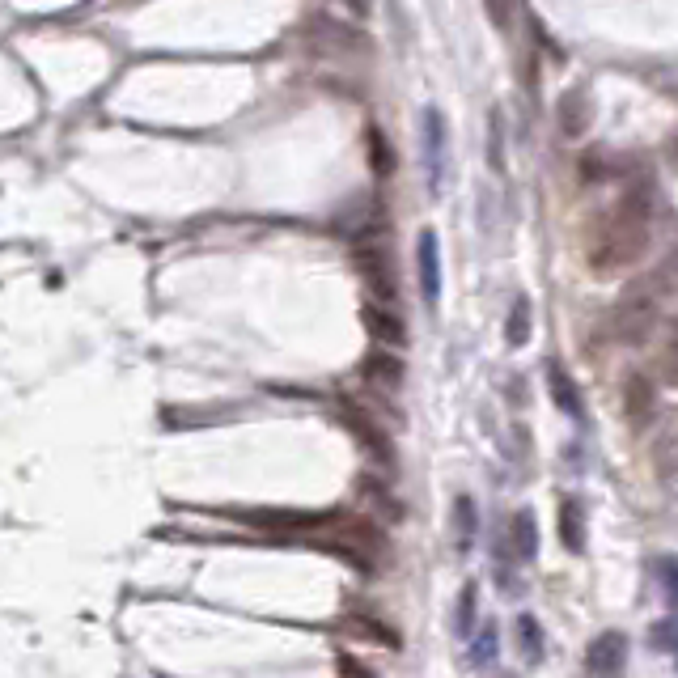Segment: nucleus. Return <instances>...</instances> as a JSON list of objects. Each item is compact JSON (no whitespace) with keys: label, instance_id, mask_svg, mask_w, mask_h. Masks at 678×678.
Segmentation results:
<instances>
[{"label":"nucleus","instance_id":"obj_4","mask_svg":"<svg viewBox=\"0 0 678 678\" xmlns=\"http://www.w3.org/2000/svg\"><path fill=\"white\" fill-rule=\"evenodd\" d=\"M619 399H623V416H628L632 428H649L653 424V416H657V386H653L649 373H628V378H623Z\"/></svg>","mask_w":678,"mask_h":678},{"label":"nucleus","instance_id":"obj_3","mask_svg":"<svg viewBox=\"0 0 678 678\" xmlns=\"http://www.w3.org/2000/svg\"><path fill=\"white\" fill-rule=\"evenodd\" d=\"M585 670L590 678H623L628 670V636L623 632H602L585 649Z\"/></svg>","mask_w":678,"mask_h":678},{"label":"nucleus","instance_id":"obj_5","mask_svg":"<svg viewBox=\"0 0 678 678\" xmlns=\"http://www.w3.org/2000/svg\"><path fill=\"white\" fill-rule=\"evenodd\" d=\"M361 378L373 386V390H382V395H399L403 390V378H407V369L399 361V352H390V348H373L365 361H361Z\"/></svg>","mask_w":678,"mask_h":678},{"label":"nucleus","instance_id":"obj_14","mask_svg":"<svg viewBox=\"0 0 678 678\" xmlns=\"http://www.w3.org/2000/svg\"><path fill=\"white\" fill-rule=\"evenodd\" d=\"M454 623V636H462V640H471L475 632H479V585L475 581H467L462 585V594H458V602H454V615H450Z\"/></svg>","mask_w":678,"mask_h":678},{"label":"nucleus","instance_id":"obj_7","mask_svg":"<svg viewBox=\"0 0 678 678\" xmlns=\"http://www.w3.org/2000/svg\"><path fill=\"white\" fill-rule=\"evenodd\" d=\"M416 276H420V297H424V306L433 310L437 297H441V246H437V234H433V229H424L420 242H416Z\"/></svg>","mask_w":678,"mask_h":678},{"label":"nucleus","instance_id":"obj_17","mask_svg":"<svg viewBox=\"0 0 678 678\" xmlns=\"http://www.w3.org/2000/svg\"><path fill=\"white\" fill-rule=\"evenodd\" d=\"M534 331V314H530V297H513L509 318H505V344L509 348H526Z\"/></svg>","mask_w":678,"mask_h":678},{"label":"nucleus","instance_id":"obj_13","mask_svg":"<svg viewBox=\"0 0 678 678\" xmlns=\"http://www.w3.org/2000/svg\"><path fill=\"white\" fill-rule=\"evenodd\" d=\"M556 530H560V543H564L568 556H581V551H585V505L577 501V496H564V501H560Z\"/></svg>","mask_w":678,"mask_h":678},{"label":"nucleus","instance_id":"obj_20","mask_svg":"<svg viewBox=\"0 0 678 678\" xmlns=\"http://www.w3.org/2000/svg\"><path fill=\"white\" fill-rule=\"evenodd\" d=\"M649 645L657 653H674L678 657V615H666V619L653 623V628H649Z\"/></svg>","mask_w":678,"mask_h":678},{"label":"nucleus","instance_id":"obj_9","mask_svg":"<svg viewBox=\"0 0 678 678\" xmlns=\"http://www.w3.org/2000/svg\"><path fill=\"white\" fill-rule=\"evenodd\" d=\"M361 318H365V331L378 339L382 348H390V352L407 348V327H403V318L390 310V306H378V301H369V306L361 310Z\"/></svg>","mask_w":678,"mask_h":678},{"label":"nucleus","instance_id":"obj_10","mask_svg":"<svg viewBox=\"0 0 678 678\" xmlns=\"http://www.w3.org/2000/svg\"><path fill=\"white\" fill-rule=\"evenodd\" d=\"M344 424L352 428V437L361 441L373 458H382V462H390V458H395V450H390V437L382 433V424L373 420V416H365L361 407H352V403H348V407H344Z\"/></svg>","mask_w":678,"mask_h":678},{"label":"nucleus","instance_id":"obj_18","mask_svg":"<svg viewBox=\"0 0 678 678\" xmlns=\"http://www.w3.org/2000/svg\"><path fill=\"white\" fill-rule=\"evenodd\" d=\"M496 649H501V632H496L492 619H484V623H479V632L471 636V666L488 670L496 662Z\"/></svg>","mask_w":678,"mask_h":678},{"label":"nucleus","instance_id":"obj_1","mask_svg":"<svg viewBox=\"0 0 678 678\" xmlns=\"http://www.w3.org/2000/svg\"><path fill=\"white\" fill-rule=\"evenodd\" d=\"M645 251H649V200L645 195H628L598 225V234L590 242V267L598 276H615L623 267H632Z\"/></svg>","mask_w":678,"mask_h":678},{"label":"nucleus","instance_id":"obj_11","mask_svg":"<svg viewBox=\"0 0 678 678\" xmlns=\"http://www.w3.org/2000/svg\"><path fill=\"white\" fill-rule=\"evenodd\" d=\"M547 395H551V403H556L568 420H581V416H585L581 390H577L573 373H568L564 365H547Z\"/></svg>","mask_w":678,"mask_h":678},{"label":"nucleus","instance_id":"obj_22","mask_svg":"<svg viewBox=\"0 0 678 678\" xmlns=\"http://www.w3.org/2000/svg\"><path fill=\"white\" fill-rule=\"evenodd\" d=\"M657 378L666 386H678V331L666 339V348L657 352Z\"/></svg>","mask_w":678,"mask_h":678},{"label":"nucleus","instance_id":"obj_16","mask_svg":"<svg viewBox=\"0 0 678 678\" xmlns=\"http://www.w3.org/2000/svg\"><path fill=\"white\" fill-rule=\"evenodd\" d=\"M475 530H479V509L471 496H458L454 501V543H458V556H467L475 547Z\"/></svg>","mask_w":678,"mask_h":678},{"label":"nucleus","instance_id":"obj_6","mask_svg":"<svg viewBox=\"0 0 678 678\" xmlns=\"http://www.w3.org/2000/svg\"><path fill=\"white\" fill-rule=\"evenodd\" d=\"M424 162H428V191H441V178H445V119L437 106H424Z\"/></svg>","mask_w":678,"mask_h":678},{"label":"nucleus","instance_id":"obj_24","mask_svg":"<svg viewBox=\"0 0 678 678\" xmlns=\"http://www.w3.org/2000/svg\"><path fill=\"white\" fill-rule=\"evenodd\" d=\"M339 674L344 678H378L365 662H356V657H348V653H339Z\"/></svg>","mask_w":678,"mask_h":678},{"label":"nucleus","instance_id":"obj_23","mask_svg":"<svg viewBox=\"0 0 678 678\" xmlns=\"http://www.w3.org/2000/svg\"><path fill=\"white\" fill-rule=\"evenodd\" d=\"M513 5H517V0H488V13H492V26H496V30H509V26H513Z\"/></svg>","mask_w":678,"mask_h":678},{"label":"nucleus","instance_id":"obj_12","mask_svg":"<svg viewBox=\"0 0 678 678\" xmlns=\"http://www.w3.org/2000/svg\"><path fill=\"white\" fill-rule=\"evenodd\" d=\"M509 551H513V560H522V564L539 560V517H534L530 509L513 513V522H509Z\"/></svg>","mask_w":678,"mask_h":678},{"label":"nucleus","instance_id":"obj_19","mask_svg":"<svg viewBox=\"0 0 678 678\" xmlns=\"http://www.w3.org/2000/svg\"><path fill=\"white\" fill-rule=\"evenodd\" d=\"M369 162H373V174H378V178H390V174H395V153H390L386 132H378V128L369 132Z\"/></svg>","mask_w":678,"mask_h":678},{"label":"nucleus","instance_id":"obj_8","mask_svg":"<svg viewBox=\"0 0 678 678\" xmlns=\"http://www.w3.org/2000/svg\"><path fill=\"white\" fill-rule=\"evenodd\" d=\"M352 259H356V272L365 276L369 289L390 306V301H395V276H390V263H386V255H382V246L361 242V246L352 251Z\"/></svg>","mask_w":678,"mask_h":678},{"label":"nucleus","instance_id":"obj_21","mask_svg":"<svg viewBox=\"0 0 678 678\" xmlns=\"http://www.w3.org/2000/svg\"><path fill=\"white\" fill-rule=\"evenodd\" d=\"M653 573H657V581H662V598H666L670 606H678V560H674V556H657V560H653Z\"/></svg>","mask_w":678,"mask_h":678},{"label":"nucleus","instance_id":"obj_2","mask_svg":"<svg viewBox=\"0 0 678 678\" xmlns=\"http://www.w3.org/2000/svg\"><path fill=\"white\" fill-rule=\"evenodd\" d=\"M653 327H657V301H653V297L628 293V297H623L619 306H615V335L623 339V344H632V348L649 344Z\"/></svg>","mask_w":678,"mask_h":678},{"label":"nucleus","instance_id":"obj_15","mask_svg":"<svg viewBox=\"0 0 678 678\" xmlns=\"http://www.w3.org/2000/svg\"><path fill=\"white\" fill-rule=\"evenodd\" d=\"M513 640H517V653H522L526 666H539L543 662V628L534 615H517L513 619Z\"/></svg>","mask_w":678,"mask_h":678}]
</instances>
